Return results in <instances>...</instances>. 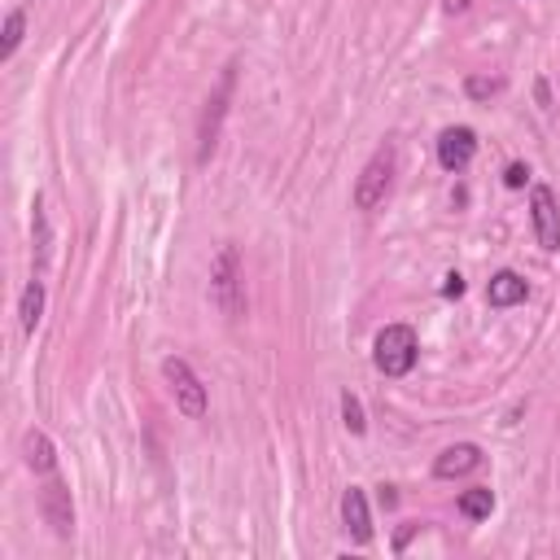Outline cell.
I'll list each match as a JSON object with an SVG mask.
<instances>
[{
	"instance_id": "6da1fadb",
	"label": "cell",
	"mask_w": 560,
	"mask_h": 560,
	"mask_svg": "<svg viewBox=\"0 0 560 560\" xmlns=\"http://www.w3.org/2000/svg\"><path fill=\"white\" fill-rule=\"evenodd\" d=\"M416 354H420V341L407 324H385L372 341V363L385 376H407L416 368Z\"/></svg>"
},
{
	"instance_id": "7a4b0ae2",
	"label": "cell",
	"mask_w": 560,
	"mask_h": 560,
	"mask_svg": "<svg viewBox=\"0 0 560 560\" xmlns=\"http://www.w3.org/2000/svg\"><path fill=\"white\" fill-rule=\"evenodd\" d=\"M389 184H394V144H381V149L368 158V166H363V175H359V184H354V206H359V210H376V206L385 201Z\"/></svg>"
},
{
	"instance_id": "3957f363",
	"label": "cell",
	"mask_w": 560,
	"mask_h": 560,
	"mask_svg": "<svg viewBox=\"0 0 560 560\" xmlns=\"http://www.w3.org/2000/svg\"><path fill=\"white\" fill-rule=\"evenodd\" d=\"M162 376H166V385H171V394H175V407H179L188 420L206 416V385L197 381V372L188 368V359H179V354L162 359Z\"/></svg>"
},
{
	"instance_id": "277c9868",
	"label": "cell",
	"mask_w": 560,
	"mask_h": 560,
	"mask_svg": "<svg viewBox=\"0 0 560 560\" xmlns=\"http://www.w3.org/2000/svg\"><path fill=\"white\" fill-rule=\"evenodd\" d=\"M232 79H236V66H228V70H223V79H219L214 96L206 101V114H201V122H197V162H206V158L214 153L219 122H223V109H228V96H232Z\"/></svg>"
},
{
	"instance_id": "5b68a950",
	"label": "cell",
	"mask_w": 560,
	"mask_h": 560,
	"mask_svg": "<svg viewBox=\"0 0 560 560\" xmlns=\"http://www.w3.org/2000/svg\"><path fill=\"white\" fill-rule=\"evenodd\" d=\"M529 219H534V236L547 254L560 249V206H556V192L547 184H534L529 192Z\"/></svg>"
},
{
	"instance_id": "8992f818",
	"label": "cell",
	"mask_w": 560,
	"mask_h": 560,
	"mask_svg": "<svg viewBox=\"0 0 560 560\" xmlns=\"http://www.w3.org/2000/svg\"><path fill=\"white\" fill-rule=\"evenodd\" d=\"M39 508H44V521L52 525V534L57 538H70V529H74V503H70V490H66V481L57 472H48V486L39 494Z\"/></svg>"
},
{
	"instance_id": "52a82bcc",
	"label": "cell",
	"mask_w": 560,
	"mask_h": 560,
	"mask_svg": "<svg viewBox=\"0 0 560 560\" xmlns=\"http://www.w3.org/2000/svg\"><path fill=\"white\" fill-rule=\"evenodd\" d=\"M472 153H477V136H472L468 127H446V131L438 136V162H442L446 171H464V166L472 162Z\"/></svg>"
},
{
	"instance_id": "ba28073f",
	"label": "cell",
	"mask_w": 560,
	"mask_h": 560,
	"mask_svg": "<svg viewBox=\"0 0 560 560\" xmlns=\"http://www.w3.org/2000/svg\"><path fill=\"white\" fill-rule=\"evenodd\" d=\"M210 280H214V298H219V306H223V311H241V298H236V249H232V245L219 249Z\"/></svg>"
},
{
	"instance_id": "9c48e42d",
	"label": "cell",
	"mask_w": 560,
	"mask_h": 560,
	"mask_svg": "<svg viewBox=\"0 0 560 560\" xmlns=\"http://www.w3.org/2000/svg\"><path fill=\"white\" fill-rule=\"evenodd\" d=\"M341 521H346V534L354 542H368L372 538V516H368V494L359 486H350L341 494Z\"/></svg>"
},
{
	"instance_id": "30bf717a",
	"label": "cell",
	"mask_w": 560,
	"mask_h": 560,
	"mask_svg": "<svg viewBox=\"0 0 560 560\" xmlns=\"http://www.w3.org/2000/svg\"><path fill=\"white\" fill-rule=\"evenodd\" d=\"M477 464H481V451H477L472 442H455V446H446V451L438 455V464H433V477L451 481V477H464V472H472Z\"/></svg>"
},
{
	"instance_id": "8fae6325",
	"label": "cell",
	"mask_w": 560,
	"mask_h": 560,
	"mask_svg": "<svg viewBox=\"0 0 560 560\" xmlns=\"http://www.w3.org/2000/svg\"><path fill=\"white\" fill-rule=\"evenodd\" d=\"M529 298V284L516 276V271H494L490 284H486V302L490 306H516Z\"/></svg>"
},
{
	"instance_id": "7c38bea8",
	"label": "cell",
	"mask_w": 560,
	"mask_h": 560,
	"mask_svg": "<svg viewBox=\"0 0 560 560\" xmlns=\"http://www.w3.org/2000/svg\"><path fill=\"white\" fill-rule=\"evenodd\" d=\"M22 455H26V468H31V472H39V477L57 472V451H52V442H48L44 429H31V433L22 438Z\"/></svg>"
},
{
	"instance_id": "4fadbf2b",
	"label": "cell",
	"mask_w": 560,
	"mask_h": 560,
	"mask_svg": "<svg viewBox=\"0 0 560 560\" xmlns=\"http://www.w3.org/2000/svg\"><path fill=\"white\" fill-rule=\"evenodd\" d=\"M39 315H44V280H39V276H31V280H26V289H22V302H18L22 332H35Z\"/></svg>"
},
{
	"instance_id": "5bb4252c",
	"label": "cell",
	"mask_w": 560,
	"mask_h": 560,
	"mask_svg": "<svg viewBox=\"0 0 560 560\" xmlns=\"http://www.w3.org/2000/svg\"><path fill=\"white\" fill-rule=\"evenodd\" d=\"M490 508H494V494L486 486H472V490L459 494V516H468V521H486Z\"/></svg>"
},
{
	"instance_id": "9a60e30c",
	"label": "cell",
	"mask_w": 560,
	"mask_h": 560,
	"mask_svg": "<svg viewBox=\"0 0 560 560\" xmlns=\"http://www.w3.org/2000/svg\"><path fill=\"white\" fill-rule=\"evenodd\" d=\"M22 31H26V13H22V9H13V13L4 18V39H0V61H9V57L18 52V44H22Z\"/></svg>"
},
{
	"instance_id": "2e32d148",
	"label": "cell",
	"mask_w": 560,
	"mask_h": 560,
	"mask_svg": "<svg viewBox=\"0 0 560 560\" xmlns=\"http://www.w3.org/2000/svg\"><path fill=\"white\" fill-rule=\"evenodd\" d=\"M341 420H346L350 433H363V429H368V420H363V402H359L350 389L341 394Z\"/></svg>"
},
{
	"instance_id": "e0dca14e",
	"label": "cell",
	"mask_w": 560,
	"mask_h": 560,
	"mask_svg": "<svg viewBox=\"0 0 560 560\" xmlns=\"http://www.w3.org/2000/svg\"><path fill=\"white\" fill-rule=\"evenodd\" d=\"M525 179H529V166H525V162H512V166L503 171V184H508V188H521Z\"/></svg>"
},
{
	"instance_id": "ac0fdd59",
	"label": "cell",
	"mask_w": 560,
	"mask_h": 560,
	"mask_svg": "<svg viewBox=\"0 0 560 560\" xmlns=\"http://www.w3.org/2000/svg\"><path fill=\"white\" fill-rule=\"evenodd\" d=\"M503 83L499 79H468V96H490V92H499Z\"/></svg>"
},
{
	"instance_id": "d6986e66",
	"label": "cell",
	"mask_w": 560,
	"mask_h": 560,
	"mask_svg": "<svg viewBox=\"0 0 560 560\" xmlns=\"http://www.w3.org/2000/svg\"><path fill=\"white\" fill-rule=\"evenodd\" d=\"M442 293H446V298H459V293H464V276H459V271H451V276H446V284H442Z\"/></svg>"
}]
</instances>
